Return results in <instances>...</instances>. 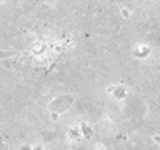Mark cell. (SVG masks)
<instances>
[{"label":"cell","instance_id":"cell-7","mask_svg":"<svg viewBox=\"0 0 160 150\" xmlns=\"http://www.w3.org/2000/svg\"><path fill=\"white\" fill-rule=\"evenodd\" d=\"M58 118H60V112L58 110H52V112H50V120H52V122H57Z\"/></svg>","mask_w":160,"mask_h":150},{"label":"cell","instance_id":"cell-6","mask_svg":"<svg viewBox=\"0 0 160 150\" xmlns=\"http://www.w3.org/2000/svg\"><path fill=\"white\" fill-rule=\"evenodd\" d=\"M80 127H82V132H83V138H92V130L87 123H80Z\"/></svg>","mask_w":160,"mask_h":150},{"label":"cell","instance_id":"cell-8","mask_svg":"<svg viewBox=\"0 0 160 150\" xmlns=\"http://www.w3.org/2000/svg\"><path fill=\"white\" fill-rule=\"evenodd\" d=\"M152 142H153V145L160 147V133H152Z\"/></svg>","mask_w":160,"mask_h":150},{"label":"cell","instance_id":"cell-1","mask_svg":"<svg viewBox=\"0 0 160 150\" xmlns=\"http://www.w3.org/2000/svg\"><path fill=\"white\" fill-rule=\"evenodd\" d=\"M105 92H107V95H110L113 100H117V102H123V100L128 97V88L125 87L123 83H110L108 87L105 88Z\"/></svg>","mask_w":160,"mask_h":150},{"label":"cell","instance_id":"cell-11","mask_svg":"<svg viewBox=\"0 0 160 150\" xmlns=\"http://www.w3.org/2000/svg\"><path fill=\"white\" fill-rule=\"evenodd\" d=\"M33 150H47V147L42 143H37V145H33Z\"/></svg>","mask_w":160,"mask_h":150},{"label":"cell","instance_id":"cell-9","mask_svg":"<svg viewBox=\"0 0 160 150\" xmlns=\"http://www.w3.org/2000/svg\"><path fill=\"white\" fill-rule=\"evenodd\" d=\"M93 150H107V145L102 142H97V143H93Z\"/></svg>","mask_w":160,"mask_h":150},{"label":"cell","instance_id":"cell-3","mask_svg":"<svg viewBox=\"0 0 160 150\" xmlns=\"http://www.w3.org/2000/svg\"><path fill=\"white\" fill-rule=\"evenodd\" d=\"M67 138L70 142H80V140L83 138V132H82V127H80V123H73L70 125L68 130H67Z\"/></svg>","mask_w":160,"mask_h":150},{"label":"cell","instance_id":"cell-10","mask_svg":"<svg viewBox=\"0 0 160 150\" xmlns=\"http://www.w3.org/2000/svg\"><path fill=\"white\" fill-rule=\"evenodd\" d=\"M17 150H33V145H30V143H22Z\"/></svg>","mask_w":160,"mask_h":150},{"label":"cell","instance_id":"cell-5","mask_svg":"<svg viewBox=\"0 0 160 150\" xmlns=\"http://www.w3.org/2000/svg\"><path fill=\"white\" fill-rule=\"evenodd\" d=\"M118 13H120V17H122L123 20H132V17H133V10L125 7V5H122V7L118 8Z\"/></svg>","mask_w":160,"mask_h":150},{"label":"cell","instance_id":"cell-4","mask_svg":"<svg viewBox=\"0 0 160 150\" xmlns=\"http://www.w3.org/2000/svg\"><path fill=\"white\" fill-rule=\"evenodd\" d=\"M30 53H32L33 57H42V55L47 53V45L43 42H35L32 45V48H30Z\"/></svg>","mask_w":160,"mask_h":150},{"label":"cell","instance_id":"cell-2","mask_svg":"<svg viewBox=\"0 0 160 150\" xmlns=\"http://www.w3.org/2000/svg\"><path fill=\"white\" fill-rule=\"evenodd\" d=\"M132 55L137 60H147L152 55V45L147 42H137L132 47Z\"/></svg>","mask_w":160,"mask_h":150}]
</instances>
